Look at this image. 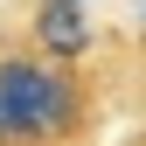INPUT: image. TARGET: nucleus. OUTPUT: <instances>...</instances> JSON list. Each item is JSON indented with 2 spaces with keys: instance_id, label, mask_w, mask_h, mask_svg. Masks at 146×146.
<instances>
[{
  "instance_id": "nucleus-1",
  "label": "nucleus",
  "mask_w": 146,
  "mask_h": 146,
  "mask_svg": "<svg viewBox=\"0 0 146 146\" xmlns=\"http://www.w3.org/2000/svg\"><path fill=\"white\" fill-rule=\"evenodd\" d=\"M0 125H7L14 146H28V139H63L70 125H77V90H70L49 63L7 56V63H0Z\"/></svg>"
},
{
  "instance_id": "nucleus-2",
  "label": "nucleus",
  "mask_w": 146,
  "mask_h": 146,
  "mask_svg": "<svg viewBox=\"0 0 146 146\" xmlns=\"http://www.w3.org/2000/svg\"><path fill=\"white\" fill-rule=\"evenodd\" d=\"M35 42H42L49 56H77V49L90 42V28H84V7H77V0H49V7L35 14Z\"/></svg>"
},
{
  "instance_id": "nucleus-3",
  "label": "nucleus",
  "mask_w": 146,
  "mask_h": 146,
  "mask_svg": "<svg viewBox=\"0 0 146 146\" xmlns=\"http://www.w3.org/2000/svg\"><path fill=\"white\" fill-rule=\"evenodd\" d=\"M0 146H14V139H7V125H0Z\"/></svg>"
}]
</instances>
